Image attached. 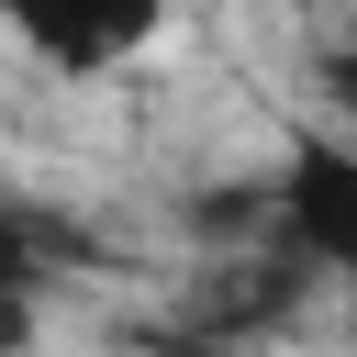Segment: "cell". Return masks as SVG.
I'll use <instances>...</instances> for the list:
<instances>
[{
    "label": "cell",
    "instance_id": "cell-1",
    "mask_svg": "<svg viewBox=\"0 0 357 357\" xmlns=\"http://www.w3.org/2000/svg\"><path fill=\"white\" fill-rule=\"evenodd\" d=\"M257 245L301 279H357V134H290L279 178H257Z\"/></svg>",
    "mask_w": 357,
    "mask_h": 357
},
{
    "label": "cell",
    "instance_id": "cell-4",
    "mask_svg": "<svg viewBox=\"0 0 357 357\" xmlns=\"http://www.w3.org/2000/svg\"><path fill=\"white\" fill-rule=\"evenodd\" d=\"M324 100L357 123V45H335V56H324Z\"/></svg>",
    "mask_w": 357,
    "mask_h": 357
},
{
    "label": "cell",
    "instance_id": "cell-5",
    "mask_svg": "<svg viewBox=\"0 0 357 357\" xmlns=\"http://www.w3.org/2000/svg\"><path fill=\"white\" fill-rule=\"evenodd\" d=\"M145 357H234V346H212L201 324H167V335H145Z\"/></svg>",
    "mask_w": 357,
    "mask_h": 357
},
{
    "label": "cell",
    "instance_id": "cell-3",
    "mask_svg": "<svg viewBox=\"0 0 357 357\" xmlns=\"http://www.w3.org/2000/svg\"><path fill=\"white\" fill-rule=\"evenodd\" d=\"M78 268V223L45 212V201H0V301H33L45 312V279Z\"/></svg>",
    "mask_w": 357,
    "mask_h": 357
},
{
    "label": "cell",
    "instance_id": "cell-6",
    "mask_svg": "<svg viewBox=\"0 0 357 357\" xmlns=\"http://www.w3.org/2000/svg\"><path fill=\"white\" fill-rule=\"evenodd\" d=\"M33 346V301H0V357H22Z\"/></svg>",
    "mask_w": 357,
    "mask_h": 357
},
{
    "label": "cell",
    "instance_id": "cell-2",
    "mask_svg": "<svg viewBox=\"0 0 357 357\" xmlns=\"http://www.w3.org/2000/svg\"><path fill=\"white\" fill-rule=\"evenodd\" d=\"M11 33L45 56V67H67V78H89V67H112V56H134V45H156V11H11Z\"/></svg>",
    "mask_w": 357,
    "mask_h": 357
}]
</instances>
